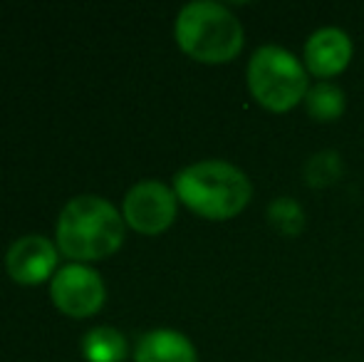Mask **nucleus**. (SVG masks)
I'll return each mask as SVG.
<instances>
[{
  "label": "nucleus",
  "mask_w": 364,
  "mask_h": 362,
  "mask_svg": "<svg viewBox=\"0 0 364 362\" xmlns=\"http://www.w3.org/2000/svg\"><path fill=\"white\" fill-rule=\"evenodd\" d=\"M134 362H198L193 343L178 330H151L139 340Z\"/></svg>",
  "instance_id": "9"
},
{
  "label": "nucleus",
  "mask_w": 364,
  "mask_h": 362,
  "mask_svg": "<svg viewBox=\"0 0 364 362\" xmlns=\"http://www.w3.org/2000/svg\"><path fill=\"white\" fill-rule=\"evenodd\" d=\"M173 35L183 53L203 65L233 63L245 45L243 23L233 10L213 0H193L183 5L173 25Z\"/></svg>",
  "instance_id": "2"
},
{
  "label": "nucleus",
  "mask_w": 364,
  "mask_h": 362,
  "mask_svg": "<svg viewBox=\"0 0 364 362\" xmlns=\"http://www.w3.org/2000/svg\"><path fill=\"white\" fill-rule=\"evenodd\" d=\"M355 45L342 28H320L305 40L302 63L317 80H332L342 75L352 63Z\"/></svg>",
  "instance_id": "7"
},
{
  "label": "nucleus",
  "mask_w": 364,
  "mask_h": 362,
  "mask_svg": "<svg viewBox=\"0 0 364 362\" xmlns=\"http://www.w3.org/2000/svg\"><path fill=\"white\" fill-rule=\"evenodd\" d=\"M176 198L208 221L235 218L253 198L248 174L223 159H203L186 166L173 179Z\"/></svg>",
  "instance_id": "1"
},
{
  "label": "nucleus",
  "mask_w": 364,
  "mask_h": 362,
  "mask_svg": "<svg viewBox=\"0 0 364 362\" xmlns=\"http://www.w3.org/2000/svg\"><path fill=\"white\" fill-rule=\"evenodd\" d=\"M302 105L315 122H337L345 115L347 97L345 90L332 80H317L315 85H310Z\"/></svg>",
  "instance_id": "10"
},
{
  "label": "nucleus",
  "mask_w": 364,
  "mask_h": 362,
  "mask_svg": "<svg viewBox=\"0 0 364 362\" xmlns=\"http://www.w3.org/2000/svg\"><path fill=\"white\" fill-rule=\"evenodd\" d=\"M50 293H53V303L70 318L95 315L105 303V283L100 273L80 263L65 266L55 275Z\"/></svg>",
  "instance_id": "6"
},
{
  "label": "nucleus",
  "mask_w": 364,
  "mask_h": 362,
  "mask_svg": "<svg viewBox=\"0 0 364 362\" xmlns=\"http://www.w3.org/2000/svg\"><path fill=\"white\" fill-rule=\"evenodd\" d=\"M302 174H305L307 186L325 188L342 179V174H345V161H342L340 151H335V149L317 151V154H312L310 159H307Z\"/></svg>",
  "instance_id": "13"
},
{
  "label": "nucleus",
  "mask_w": 364,
  "mask_h": 362,
  "mask_svg": "<svg viewBox=\"0 0 364 362\" xmlns=\"http://www.w3.org/2000/svg\"><path fill=\"white\" fill-rule=\"evenodd\" d=\"M248 92L263 110L285 115L305 102L310 73L295 53L280 45H263L253 53L245 70Z\"/></svg>",
  "instance_id": "4"
},
{
  "label": "nucleus",
  "mask_w": 364,
  "mask_h": 362,
  "mask_svg": "<svg viewBox=\"0 0 364 362\" xmlns=\"http://www.w3.org/2000/svg\"><path fill=\"white\" fill-rule=\"evenodd\" d=\"M176 191L161 181H139L124 198V218L134 231L156 236L166 231L176 218Z\"/></svg>",
  "instance_id": "5"
},
{
  "label": "nucleus",
  "mask_w": 364,
  "mask_h": 362,
  "mask_svg": "<svg viewBox=\"0 0 364 362\" xmlns=\"http://www.w3.org/2000/svg\"><path fill=\"white\" fill-rule=\"evenodd\" d=\"M127 340L114 328H95L87 333L82 353L90 362H122L127 358Z\"/></svg>",
  "instance_id": "11"
},
{
  "label": "nucleus",
  "mask_w": 364,
  "mask_h": 362,
  "mask_svg": "<svg viewBox=\"0 0 364 362\" xmlns=\"http://www.w3.org/2000/svg\"><path fill=\"white\" fill-rule=\"evenodd\" d=\"M124 241V221L107 198L77 196L58 221V246L75 261H100Z\"/></svg>",
  "instance_id": "3"
},
{
  "label": "nucleus",
  "mask_w": 364,
  "mask_h": 362,
  "mask_svg": "<svg viewBox=\"0 0 364 362\" xmlns=\"http://www.w3.org/2000/svg\"><path fill=\"white\" fill-rule=\"evenodd\" d=\"M8 273L13 280L35 285L48 280L58 263V251L45 236H23L8 251Z\"/></svg>",
  "instance_id": "8"
},
{
  "label": "nucleus",
  "mask_w": 364,
  "mask_h": 362,
  "mask_svg": "<svg viewBox=\"0 0 364 362\" xmlns=\"http://www.w3.org/2000/svg\"><path fill=\"white\" fill-rule=\"evenodd\" d=\"M268 223L280 236L295 238L305 228V208L292 196H278L268 206Z\"/></svg>",
  "instance_id": "12"
}]
</instances>
